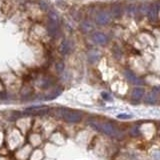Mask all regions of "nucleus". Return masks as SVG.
<instances>
[{
  "label": "nucleus",
  "mask_w": 160,
  "mask_h": 160,
  "mask_svg": "<svg viewBox=\"0 0 160 160\" xmlns=\"http://www.w3.org/2000/svg\"><path fill=\"white\" fill-rule=\"evenodd\" d=\"M90 125H91V127H93L94 129L98 130V131H100V132H103L104 134L108 135V136L119 137L120 135H121L120 130L117 127H115L114 125L111 123H108V122L99 123L96 121H92V122H90Z\"/></svg>",
  "instance_id": "f257e3e1"
},
{
  "label": "nucleus",
  "mask_w": 160,
  "mask_h": 160,
  "mask_svg": "<svg viewBox=\"0 0 160 160\" xmlns=\"http://www.w3.org/2000/svg\"><path fill=\"white\" fill-rule=\"evenodd\" d=\"M59 114H57L59 117H61L68 123H78L82 120L83 115L80 111L76 110H69V109H59Z\"/></svg>",
  "instance_id": "f03ea898"
},
{
  "label": "nucleus",
  "mask_w": 160,
  "mask_h": 160,
  "mask_svg": "<svg viewBox=\"0 0 160 160\" xmlns=\"http://www.w3.org/2000/svg\"><path fill=\"white\" fill-rule=\"evenodd\" d=\"M49 112L48 108L45 107H35V108H28L23 112L24 115H29V116H42Z\"/></svg>",
  "instance_id": "7ed1b4c3"
},
{
  "label": "nucleus",
  "mask_w": 160,
  "mask_h": 160,
  "mask_svg": "<svg viewBox=\"0 0 160 160\" xmlns=\"http://www.w3.org/2000/svg\"><path fill=\"white\" fill-rule=\"evenodd\" d=\"M158 98V92L156 90H152L151 92H149L146 96H145V102L148 104H154L156 103Z\"/></svg>",
  "instance_id": "20e7f679"
},
{
  "label": "nucleus",
  "mask_w": 160,
  "mask_h": 160,
  "mask_svg": "<svg viewBox=\"0 0 160 160\" xmlns=\"http://www.w3.org/2000/svg\"><path fill=\"white\" fill-rule=\"evenodd\" d=\"M157 14H158V6L156 3H153L151 6L149 7V10H148L149 18L151 20H155L157 18Z\"/></svg>",
  "instance_id": "39448f33"
},
{
  "label": "nucleus",
  "mask_w": 160,
  "mask_h": 160,
  "mask_svg": "<svg viewBox=\"0 0 160 160\" xmlns=\"http://www.w3.org/2000/svg\"><path fill=\"white\" fill-rule=\"evenodd\" d=\"M143 94H144L143 88H140V87L134 88L132 91V100H134V101H138L139 99L142 98Z\"/></svg>",
  "instance_id": "423d86ee"
},
{
  "label": "nucleus",
  "mask_w": 160,
  "mask_h": 160,
  "mask_svg": "<svg viewBox=\"0 0 160 160\" xmlns=\"http://www.w3.org/2000/svg\"><path fill=\"white\" fill-rule=\"evenodd\" d=\"M125 76H126V78H127L131 83H133V84L138 85V84H141V83H142L141 80H140L138 77L135 76V75H134L131 71H126V72H125Z\"/></svg>",
  "instance_id": "0eeeda50"
},
{
  "label": "nucleus",
  "mask_w": 160,
  "mask_h": 160,
  "mask_svg": "<svg viewBox=\"0 0 160 160\" xmlns=\"http://www.w3.org/2000/svg\"><path fill=\"white\" fill-rule=\"evenodd\" d=\"M94 39L96 40V42H98V43H105V42L107 41V37L105 36L104 34H101V33L95 34Z\"/></svg>",
  "instance_id": "6e6552de"
},
{
  "label": "nucleus",
  "mask_w": 160,
  "mask_h": 160,
  "mask_svg": "<svg viewBox=\"0 0 160 160\" xmlns=\"http://www.w3.org/2000/svg\"><path fill=\"white\" fill-rule=\"evenodd\" d=\"M108 20H109V17H108V15L106 13H101V14H99L97 16V21L99 23H101V24L108 22Z\"/></svg>",
  "instance_id": "1a4fd4ad"
},
{
  "label": "nucleus",
  "mask_w": 160,
  "mask_h": 160,
  "mask_svg": "<svg viewBox=\"0 0 160 160\" xmlns=\"http://www.w3.org/2000/svg\"><path fill=\"white\" fill-rule=\"evenodd\" d=\"M117 117L119 119H128V118H130V115H127V114H119Z\"/></svg>",
  "instance_id": "9d476101"
}]
</instances>
